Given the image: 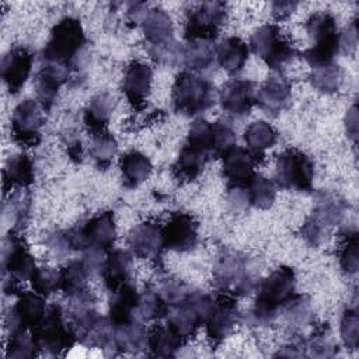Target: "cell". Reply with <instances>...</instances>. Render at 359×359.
<instances>
[{
	"label": "cell",
	"mask_w": 359,
	"mask_h": 359,
	"mask_svg": "<svg viewBox=\"0 0 359 359\" xmlns=\"http://www.w3.org/2000/svg\"><path fill=\"white\" fill-rule=\"evenodd\" d=\"M296 275L290 266H279L259 285L254 306L248 313L251 325L265 327L273 323L283 306L296 294Z\"/></svg>",
	"instance_id": "obj_1"
},
{
	"label": "cell",
	"mask_w": 359,
	"mask_h": 359,
	"mask_svg": "<svg viewBox=\"0 0 359 359\" xmlns=\"http://www.w3.org/2000/svg\"><path fill=\"white\" fill-rule=\"evenodd\" d=\"M86 49V35L77 18L65 17L50 31L42 49V62L66 66L70 72L77 69Z\"/></svg>",
	"instance_id": "obj_2"
},
{
	"label": "cell",
	"mask_w": 359,
	"mask_h": 359,
	"mask_svg": "<svg viewBox=\"0 0 359 359\" xmlns=\"http://www.w3.org/2000/svg\"><path fill=\"white\" fill-rule=\"evenodd\" d=\"M213 283L224 294H248L257 287L252 261L238 251L223 248L213 264Z\"/></svg>",
	"instance_id": "obj_3"
},
{
	"label": "cell",
	"mask_w": 359,
	"mask_h": 359,
	"mask_svg": "<svg viewBox=\"0 0 359 359\" xmlns=\"http://www.w3.org/2000/svg\"><path fill=\"white\" fill-rule=\"evenodd\" d=\"M140 27L144 36V49L154 62L174 65L180 60L181 48L174 39L172 21L163 8H147Z\"/></svg>",
	"instance_id": "obj_4"
},
{
	"label": "cell",
	"mask_w": 359,
	"mask_h": 359,
	"mask_svg": "<svg viewBox=\"0 0 359 359\" xmlns=\"http://www.w3.org/2000/svg\"><path fill=\"white\" fill-rule=\"evenodd\" d=\"M171 104L174 112L180 115H199L215 104V86L202 74L181 72L172 84Z\"/></svg>",
	"instance_id": "obj_5"
},
{
	"label": "cell",
	"mask_w": 359,
	"mask_h": 359,
	"mask_svg": "<svg viewBox=\"0 0 359 359\" xmlns=\"http://www.w3.org/2000/svg\"><path fill=\"white\" fill-rule=\"evenodd\" d=\"M304 28L311 39V46L303 52V59L311 67L332 63L339 53V32L335 17L328 11H317L307 18Z\"/></svg>",
	"instance_id": "obj_6"
},
{
	"label": "cell",
	"mask_w": 359,
	"mask_h": 359,
	"mask_svg": "<svg viewBox=\"0 0 359 359\" xmlns=\"http://www.w3.org/2000/svg\"><path fill=\"white\" fill-rule=\"evenodd\" d=\"M1 268L3 292L6 294L18 293V283L29 280L34 269L36 268L24 237L14 229L3 238Z\"/></svg>",
	"instance_id": "obj_7"
},
{
	"label": "cell",
	"mask_w": 359,
	"mask_h": 359,
	"mask_svg": "<svg viewBox=\"0 0 359 359\" xmlns=\"http://www.w3.org/2000/svg\"><path fill=\"white\" fill-rule=\"evenodd\" d=\"M31 332L39 351L52 356H62L77 342L74 331L59 304L49 306Z\"/></svg>",
	"instance_id": "obj_8"
},
{
	"label": "cell",
	"mask_w": 359,
	"mask_h": 359,
	"mask_svg": "<svg viewBox=\"0 0 359 359\" xmlns=\"http://www.w3.org/2000/svg\"><path fill=\"white\" fill-rule=\"evenodd\" d=\"M213 299L202 292H191L167 314V325L185 342L195 335L210 313Z\"/></svg>",
	"instance_id": "obj_9"
},
{
	"label": "cell",
	"mask_w": 359,
	"mask_h": 359,
	"mask_svg": "<svg viewBox=\"0 0 359 359\" xmlns=\"http://www.w3.org/2000/svg\"><path fill=\"white\" fill-rule=\"evenodd\" d=\"M73 250H94L108 252L116 240V224L114 212L107 210L95 215L80 227L69 229Z\"/></svg>",
	"instance_id": "obj_10"
},
{
	"label": "cell",
	"mask_w": 359,
	"mask_h": 359,
	"mask_svg": "<svg viewBox=\"0 0 359 359\" xmlns=\"http://www.w3.org/2000/svg\"><path fill=\"white\" fill-rule=\"evenodd\" d=\"M227 18V6L223 1H202L191 6L185 15L184 36L187 41H213Z\"/></svg>",
	"instance_id": "obj_11"
},
{
	"label": "cell",
	"mask_w": 359,
	"mask_h": 359,
	"mask_svg": "<svg viewBox=\"0 0 359 359\" xmlns=\"http://www.w3.org/2000/svg\"><path fill=\"white\" fill-rule=\"evenodd\" d=\"M252 52L272 70H280L290 63L296 55L294 48L275 24L259 27L250 39Z\"/></svg>",
	"instance_id": "obj_12"
},
{
	"label": "cell",
	"mask_w": 359,
	"mask_h": 359,
	"mask_svg": "<svg viewBox=\"0 0 359 359\" xmlns=\"http://www.w3.org/2000/svg\"><path fill=\"white\" fill-rule=\"evenodd\" d=\"M185 143L201 149L210 158H217L236 146V132L230 123L223 121L196 119L188 130Z\"/></svg>",
	"instance_id": "obj_13"
},
{
	"label": "cell",
	"mask_w": 359,
	"mask_h": 359,
	"mask_svg": "<svg viewBox=\"0 0 359 359\" xmlns=\"http://www.w3.org/2000/svg\"><path fill=\"white\" fill-rule=\"evenodd\" d=\"M275 178L280 188L310 191L314 180V164L303 151L286 149L276 158Z\"/></svg>",
	"instance_id": "obj_14"
},
{
	"label": "cell",
	"mask_w": 359,
	"mask_h": 359,
	"mask_svg": "<svg viewBox=\"0 0 359 359\" xmlns=\"http://www.w3.org/2000/svg\"><path fill=\"white\" fill-rule=\"evenodd\" d=\"M43 108L36 100L21 101L11 115L13 139L24 147H35L41 142V128L43 123Z\"/></svg>",
	"instance_id": "obj_15"
},
{
	"label": "cell",
	"mask_w": 359,
	"mask_h": 359,
	"mask_svg": "<svg viewBox=\"0 0 359 359\" xmlns=\"http://www.w3.org/2000/svg\"><path fill=\"white\" fill-rule=\"evenodd\" d=\"M240 321V311L233 296L222 293L213 300L210 313L205 321L206 335L212 346L220 345Z\"/></svg>",
	"instance_id": "obj_16"
},
{
	"label": "cell",
	"mask_w": 359,
	"mask_h": 359,
	"mask_svg": "<svg viewBox=\"0 0 359 359\" xmlns=\"http://www.w3.org/2000/svg\"><path fill=\"white\" fill-rule=\"evenodd\" d=\"M198 222L189 213H172L163 226L164 248L175 252L192 251L198 244Z\"/></svg>",
	"instance_id": "obj_17"
},
{
	"label": "cell",
	"mask_w": 359,
	"mask_h": 359,
	"mask_svg": "<svg viewBox=\"0 0 359 359\" xmlns=\"http://www.w3.org/2000/svg\"><path fill=\"white\" fill-rule=\"evenodd\" d=\"M255 84L245 79H231L226 81L219 93V102L223 112L230 118H244L250 115L255 105Z\"/></svg>",
	"instance_id": "obj_18"
},
{
	"label": "cell",
	"mask_w": 359,
	"mask_h": 359,
	"mask_svg": "<svg viewBox=\"0 0 359 359\" xmlns=\"http://www.w3.org/2000/svg\"><path fill=\"white\" fill-rule=\"evenodd\" d=\"M275 198V182L259 174H255L244 187H229V199L236 208L252 206L257 209H269Z\"/></svg>",
	"instance_id": "obj_19"
},
{
	"label": "cell",
	"mask_w": 359,
	"mask_h": 359,
	"mask_svg": "<svg viewBox=\"0 0 359 359\" xmlns=\"http://www.w3.org/2000/svg\"><path fill=\"white\" fill-rule=\"evenodd\" d=\"M46 311L43 296L36 292L18 293L17 302L6 316V327L8 334L32 330Z\"/></svg>",
	"instance_id": "obj_20"
},
{
	"label": "cell",
	"mask_w": 359,
	"mask_h": 359,
	"mask_svg": "<svg viewBox=\"0 0 359 359\" xmlns=\"http://www.w3.org/2000/svg\"><path fill=\"white\" fill-rule=\"evenodd\" d=\"M128 245L140 259H158L164 248L163 226L151 220L136 224L128 234Z\"/></svg>",
	"instance_id": "obj_21"
},
{
	"label": "cell",
	"mask_w": 359,
	"mask_h": 359,
	"mask_svg": "<svg viewBox=\"0 0 359 359\" xmlns=\"http://www.w3.org/2000/svg\"><path fill=\"white\" fill-rule=\"evenodd\" d=\"M34 63L29 49L17 46L4 53L1 59V79L11 94H15L28 80Z\"/></svg>",
	"instance_id": "obj_22"
},
{
	"label": "cell",
	"mask_w": 359,
	"mask_h": 359,
	"mask_svg": "<svg viewBox=\"0 0 359 359\" xmlns=\"http://www.w3.org/2000/svg\"><path fill=\"white\" fill-rule=\"evenodd\" d=\"M151 81L153 70L149 65L136 60L126 67L122 80V91L133 108L142 109L146 105L151 91Z\"/></svg>",
	"instance_id": "obj_23"
},
{
	"label": "cell",
	"mask_w": 359,
	"mask_h": 359,
	"mask_svg": "<svg viewBox=\"0 0 359 359\" xmlns=\"http://www.w3.org/2000/svg\"><path fill=\"white\" fill-rule=\"evenodd\" d=\"M70 70L66 66L42 62L41 69L38 70L34 86L36 93V101L45 111H49L56 101L59 88L67 81Z\"/></svg>",
	"instance_id": "obj_24"
},
{
	"label": "cell",
	"mask_w": 359,
	"mask_h": 359,
	"mask_svg": "<svg viewBox=\"0 0 359 359\" xmlns=\"http://www.w3.org/2000/svg\"><path fill=\"white\" fill-rule=\"evenodd\" d=\"M105 287L112 293L119 287L132 283L133 261L125 250H109L100 269Z\"/></svg>",
	"instance_id": "obj_25"
},
{
	"label": "cell",
	"mask_w": 359,
	"mask_h": 359,
	"mask_svg": "<svg viewBox=\"0 0 359 359\" xmlns=\"http://www.w3.org/2000/svg\"><path fill=\"white\" fill-rule=\"evenodd\" d=\"M292 100V86L282 76L268 77L257 90L255 104L269 115L282 112Z\"/></svg>",
	"instance_id": "obj_26"
},
{
	"label": "cell",
	"mask_w": 359,
	"mask_h": 359,
	"mask_svg": "<svg viewBox=\"0 0 359 359\" xmlns=\"http://www.w3.org/2000/svg\"><path fill=\"white\" fill-rule=\"evenodd\" d=\"M222 158V172L229 187H244L255 175L258 161L247 149L234 146Z\"/></svg>",
	"instance_id": "obj_27"
},
{
	"label": "cell",
	"mask_w": 359,
	"mask_h": 359,
	"mask_svg": "<svg viewBox=\"0 0 359 359\" xmlns=\"http://www.w3.org/2000/svg\"><path fill=\"white\" fill-rule=\"evenodd\" d=\"M346 208V202L338 195L331 192H321L317 195L313 213L309 217L327 233H330L334 226L342 222Z\"/></svg>",
	"instance_id": "obj_28"
},
{
	"label": "cell",
	"mask_w": 359,
	"mask_h": 359,
	"mask_svg": "<svg viewBox=\"0 0 359 359\" xmlns=\"http://www.w3.org/2000/svg\"><path fill=\"white\" fill-rule=\"evenodd\" d=\"M139 296L140 293H137L136 287L132 283L112 292L108 318L114 325H123L137 321L136 311L139 304Z\"/></svg>",
	"instance_id": "obj_29"
},
{
	"label": "cell",
	"mask_w": 359,
	"mask_h": 359,
	"mask_svg": "<svg viewBox=\"0 0 359 359\" xmlns=\"http://www.w3.org/2000/svg\"><path fill=\"white\" fill-rule=\"evenodd\" d=\"M180 60L188 72L201 74L203 72H208L215 65L216 46L213 45V41H188L187 45L181 48Z\"/></svg>",
	"instance_id": "obj_30"
},
{
	"label": "cell",
	"mask_w": 359,
	"mask_h": 359,
	"mask_svg": "<svg viewBox=\"0 0 359 359\" xmlns=\"http://www.w3.org/2000/svg\"><path fill=\"white\" fill-rule=\"evenodd\" d=\"M116 107L115 98L109 93H98L94 95L84 109V125L90 135L107 130L112 112Z\"/></svg>",
	"instance_id": "obj_31"
},
{
	"label": "cell",
	"mask_w": 359,
	"mask_h": 359,
	"mask_svg": "<svg viewBox=\"0 0 359 359\" xmlns=\"http://www.w3.org/2000/svg\"><path fill=\"white\" fill-rule=\"evenodd\" d=\"M147 335L149 330L139 321L114 325L112 353H136L147 348Z\"/></svg>",
	"instance_id": "obj_32"
},
{
	"label": "cell",
	"mask_w": 359,
	"mask_h": 359,
	"mask_svg": "<svg viewBox=\"0 0 359 359\" xmlns=\"http://www.w3.org/2000/svg\"><path fill=\"white\" fill-rule=\"evenodd\" d=\"M248 59V45L238 36H227L216 46V62L229 74L243 70Z\"/></svg>",
	"instance_id": "obj_33"
},
{
	"label": "cell",
	"mask_w": 359,
	"mask_h": 359,
	"mask_svg": "<svg viewBox=\"0 0 359 359\" xmlns=\"http://www.w3.org/2000/svg\"><path fill=\"white\" fill-rule=\"evenodd\" d=\"M34 163L27 154H15L10 157L3 170L4 191L27 188L34 182Z\"/></svg>",
	"instance_id": "obj_34"
},
{
	"label": "cell",
	"mask_w": 359,
	"mask_h": 359,
	"mask_svg": "<svg viewBox=\"0 0 359 359\" xmlns=\"http://www.w3.org/2000/svg\"><path fill=\"white\" fill-rule=\"evenodd\" d=\"M212 160L201 149L185 143L178 154L177 161L172 165V174L181 181H194Z\"/></svg>",
	"instance_id": "obj_35"
},
{
	"label": "cell",
	"mask_w": 359,
	"mask_h": 359,
	"mask_svg": "<svg viewBox=\"0 0 359 359\" xmlns=\"http://www.w3.org/2000/svg\"><path fill=\"white\" fill-rule=\"evenodd\" d=\"M119 170L123 185L136 188L150 177L153 167L146 154L137 150H130L121 157Z\"/></svg>",
	"instance_id": "obj_36"
},
{
	"label": "cell",
	"mask_w": 359,
	"mask_h": 359,
	"mask_svg": "<svg viewBox=\"0 0 359 359\" xmlns=\"http://www.w3.org/2000/svg\"><path fill=\"white\" fill-rule=\"evenodd\" d=\"M278 140V132L265 121H255L250 123L244 132V142L247 150L255 157L258 163L265 157V151L271 149Z\"/></svg>",
	"instance_id": "obj_37"
},
{
	"label": "cell",
	"mask_w": 359,
	"mask_h": 359,
	"mask_svg": "<svg viewBox=\"0 0 359 359\" xmlns=\"http://www.w3.org/2000/svg\"><path fill=\"white\" fill-rule=\"evenodd\" d=\"M184 344L185 341L177 332H174L167 324L165 325L157 324L149 330L147 348L151 356H161V358L175 356Z\"/></svg>",
	"instance_id": "obj_38"
},
{
	"label": "cell",
	"mask_w": 359,
	"mask_h": 359,
	"mask_svg": "<svg viewBox=\"0 0 359 359\" xmlns=\"http://www.w3.org/2000/svg\"><path fill=\"white\" fill-rule=\"evenodd\" d=\"M91 276V272L83 262V259L70 261L60 269V290L69 299L79 296L86 292L87 280Z\"/></svg>",
	"instance_id": "obj_39"
},
{
	"label": "cell",
	"mask_w": 359,
	"mask_h": 359,
	"mask_svg": "<svg viewBox=\"0 0 359 359\" xmlns=\"http://www.w3.org/2000/svg\"><path fill=\"white\" fill-rule=\"evenodd\" d=\"M285 324L293 331L302 330L313 321V307L307 296L294 294L280 310Z\"/></svg>",
	"instance_id": "obj_40"
},
{
	"label": "cell",
	"mask_w": 359,
	"mask_h": 359,
	"mask_svg": "<svg viewBox=\"0 0 359 359\" xmlns=\"http://www.w3.org/2000/svg\"><path fill=\"white\" fill-rule=\"evenodd\" d=\"M168 310H170L168 306L161 299L156 286H149L139 296L136 320L139 323H147V321H153V320H157L161 317H167Z\"/></svg>",
	"instance_id": "obj_41"
},
{
	"label": "cell",
	"mask_w": 359,
	"mask_h": 359,
	"mask_svg": "<svg viewBox=\"0 0 359 359\" xmlns=\"http://www.w3.org/2000/svg\"><path fill=\"white\" fill-rule=\"evenodd\" d=\"M118 149L116 139L108 130L91 135L90 156L98 168H108Z\"/></svg>",
	"instance_id": "obj_42"
},
{
	"label": "cell",
	"mask_w": 359,
	"mask_h": 359,
	"mask_svg": "<svg viewBox=\"0 0 359 359\" xmlns=\"http://www.w3.org/2000/svg\"><path fill=\"white\" fill-rule=\"evenodd\" d=\"M344 73L339 65L328 63L323 66L313 67L310 73L311 86L321 93H335L342 84Z\"/></svg>",
	"instance_id": "obj_43"
},
{
	"label": "cell",
	"mask_w": 359,
	"mask_h": 359,
	"mask_svg": "<svg viewBox=\"0 0 359 359\" xmlns=\"http://www.w3.org/2000/svg\"><path fill=\"white\" fill-rule=\"evenodd\" d=\"M39 348L34 339L31 330H22L8 334L6 356L13 359H32L38 356Z\"/></svg>",
	"instance_id": "obj_44"
},
{
	"label": "cell",
	"mask_w": 359,
	"mask_h": 359,
	"mask_svg": "<svg viewBox=\"0 0 359 359\" xmlns=\"http://www.w3.org/2000/svg\"><path fill=\"white\" fill-rule=\"evenodd\" d=\"M304 344L311 356L328 358L334 356L338 352V345L332 337L328 324H320L314 327L311 335Z\"/></svg>",
	"instance_id": "obj_45"
},
{
	"label": "cell",
	"mask_w": 359,
	"mask_h": 359,
	"mask_svg": "<svg viewBox=\"0 0 359 359\" xmlns=\"http://www.w3.org/2000/svg\"><path fill=\"white\" fill-rule=\"evenodd\" d=\"M8 202L4 203V216L10 215V222L20 229L24 226L29 217L31 210V196L25 188L13 189Z\"/></svg>",
	"instance_id": "obj_46"
},
{
	"label": "cell",
	"mask_w": 359,
	"mask_h": 359,
	"mask_svg": "<svg viewBox=\"0 0 359 359\" xmlns=\"http://www.w3.org/2000/svg\"><path fill=\"white\" fill-rule=\"evenodd\" d=\"M29 280L34 292L48 296L60 289V271L48 265L38 266L34 269Z\"/></svg>",
	"instance_id": "obj_47"
},
{
	"label": "cell",
	"mask_w": 359,
	"mask_h": 359,
	"mask_svg": "<svg viewBox=\"0 0 359 359\" xmlns=\"http://www.w3.org/2000/svg\"><path fill=\"white\" fill-rule=\"evenodd\" d=\"M358 236L356 231H346L341 240L338 248V261L341 269L346 275H355L358 272Z\"/></svg>",
	"instance_id": "obj_48"
},
{
	"label": "cell",
	"mask_w": 359,
	"mask_h": 359,
	"mask_svg": "<svg viewBox=\"0 0 359 359\" xmlns=\"http://www.w3.org/2000/svg\"><path fill=\"white\" fill-rule=\"evenodd\" d=\"M339 334L344 345L355 351L359 344V317L355 307H349L344 311L339 323Z\"/></svg>",
	"instance_id": "obj_49"
},
{
	"label": "cell",
	"mask_w": 359,
	"mask_h": 359,
	"mask_svg": "<svg viewBox=\"0 0 359 359\" xmlns=\"http://www.w3.org/2000/svg\"><path fill=\"white\" fill-rule=\"evenodd\" d=\"M45 245L55 255H59V257L67 255L70 251H73L67 230H59V231H53V233L48 234L45 238Z\"/></svg>",
	"instance_id": "obj_50"
},
{
	"label": "cell",
	"mask_w": 359,
	"mask_h": 359,
	"mask_svg": "<svg viewBox=\"0 0 359 359\" xmlns=\"http://www.w3.org/2000/svg\"><path fill=\"white\" fill-rule=\"evenodd\" d=\"M358 43V24L356 21H352L342 34H339V50H342L346 55H351L355 52Z\"/></svg>",
	"instance_id": "obj_51"
},
{
	"label": "cell",
	"mask_w": 359,
	"mask_h": 359,
	"mask_svg": "<svg viewBox=\"0 0 359 359\" xmlns=\"http://www.w3.org/2000/svg\"><path fill=\"white\" fill-rule=\"evenodd\" d=\"M63 143L67 149L69 157L73 161H81V157H83L81 140L74 129H67V132L63 133Z\"/></svg>",
	"instance_id": "obj_52"
},
{
	"label": "cell",
	"mask_w": 359,
	"mask_h": 359,
	"mask_svg": "<svg viewBox=\"0 0 359 359\" xmlns=\"http://www.w3.org/2000/svg\"><path fill=\"white\" fill-rule=\"evenodd\" d=\"M296 7L297 3L294 1H275L272 3V15L278 21L285 20L294 11Z\"/></svg>",
	"instance_id": "obj_53"
},
{
	"label": "cell",
	"mask_w": 359,
	"mask_h": 359,
	"mask_svg": "<svg viewBox=\"0 0 359 359\" xmlns=\"http://www.w3.org/2000/svg\"><path fill=\"white\" fill-rule=\"evenodd\" d=\"M346 133L348 136L356 142L358 137V112L356 105H352V108L346 114Z\"/></svg>",
	"instance_id": "obj_54"
},
{
	"label": "cell",
	"mask_w": 359,
	"mask_h": 359,
	"mask_svg": "<svg viewBox=\"0 0 359 359\" xmlns=\"http://www.w3.org/2000/svg\"><path fill=\"white\" fill-rule=\"evenodd\" d=\"M299 345L296 342H290L287 344L286 346L280 348L278 353H275V356H303L304 352L303 351H299Z\"/></svg>",
	"instance_id": "obj_55"
}]
</instances>
